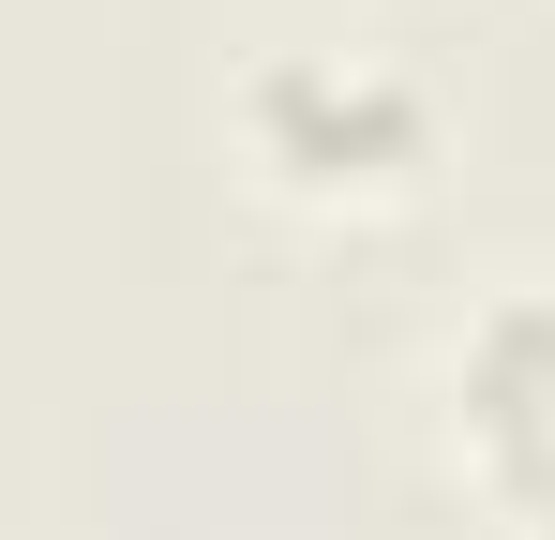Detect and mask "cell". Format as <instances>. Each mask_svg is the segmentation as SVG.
Listing matches in <instances>:
<instances>
[{
    "instance_id": "6da1fadb",
    "label": "cell",
    "mask_w": 555,
    "mask_h": 540,
    "mask_svg": "<svg viewBox=\"0 0 555 540\" xmlns=\"http://www.w3.org/2000/svg\"><path fill=\"white\" fill-rule=\"evenodd\" d=\"M225 120H241L256 180L300 195V210H390L436 166V90L405 76L390 46H271Z\"/></svg>"
},
{
    "instance_id": "7a4b0ae2",
    "label": "cell",
    "mask_w": 555,
    "mask_h": 540,
    "mask_svg": "<svg viewBox=\"0 0 555 540\" xmlns=\"http://www.w3.org/2000/svg\"><path fill=\"white\" fill-rule=\"evenodd\" d=\"M451 436H465V465H480V496L526 540H555V285H511V300L465 316Z\"/></svg>"
}]
</instances>
